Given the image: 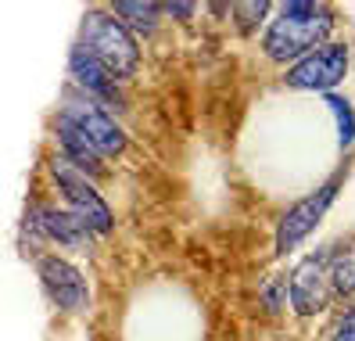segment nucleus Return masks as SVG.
<instances>
[{"label":"nucleus","instance_id":"f257e3e1","mask_svg":"<svg viewBox=\"0 0 355 341\" xmlns=\"http://www.w3.org/2000/svg\"><path fill=\"white\" fill-rule=\"evenodd\" d=\"M334 29H338V15H334L330 4H320V0H287V4H277L273 18H269V26L262 33V54L273 65L291 69L312 51L330 44Z\"/></svg>","mask_w":355,"mask_h":341},{"label":"nucleus","instance_id":"f03ea898","mask_svg":"<svg viewBox=\"0 0 355 341\" xmlns=\"http://www.w3.org/2000/svg\"><path fill=\"white\" fill-rule=\"evenodd\" d=\"M76 44L87 47L119 83L133 79L140 69V40L126 29V22L115 11H101V8L83 11Z\"/></svg>","mask_w":355,"mask_h":341},{"label":"nucleus","instance_id":"7ed1b4c3","mask_svg":"<svg viewBox=\"0 0 355 341\" xmlns=\"http://www.w3.org/2000/svg\"><path fill=\"white\" fill-rule=\"evenodd\" d=\"M47 173H51V183L58 187V198L65 201V208L72 212V216L87 226L94 238H108V233L115 230V212H112L108 201H104L97 183L87 173H79L65 155H51Z\"/></svg>","mask_w":355,"mask_h":341},{"label":"nucleus","instance_id":"20e7f679","mask_svg":"<svg viewBox=\"0 0 355 341\" xmlns=\"http://www.w3.org/2000/svg\"><path fill=\"white\" fill-rule=\"evenodd\" d=\"M345 169H338L334 176H327L316 190H309V194L302 201H295L277 223V233H273V251H277V259H287V255H295L312 233L320 230L323 216L330 212V205L338 201V190L345 183Z\"/></svg>","mask_w":355,"mask_h":341},{"label":"nucleus","instance_id":"39448f33","mask_svg":"<svg viewBox=\"0 0 355 341\" xmlns=\"http://www.w3.org/2000/svg\"><path fill=\"white\" fill-rule=\"evenodd\" d=\"M36 266V276H40V288L51 298V306L65 316H87L90 306H94V291H90V281L69 255H58V251H47L33 259Z\"/></svg>","mask_w":355,"mask_h":341},{"label":"nucleus","instance_id":"423d86ee","mask_svg":"<svg viewBox=\"0 0 355 341\" xmlns=\"http://www.w3.org/2000/svg\"><path fill=\"white\" fill-rule=\"evenodd\" d=\"M352 69V44L345 40H330L320 51L302 58L298 65L284 69V87L298 94H338V87L348 79Z\"/></svg>","mask_w":355,"mask_h":341},{"label":"nucleus","instance_id":"0eeeda50","mask_svg":"<svg viewBox=\"0 0 355 341\" xmlns=\"http://www.w3.org/2000/svg\"><path fill=\"white\" fill-rule=\"evenodd\" d=\"M61 115H65L76 130L94 144V151L101 158H122L126 155L130 137H126V130L115 122V115L104 108L101 101H94L87 94H79L76 87H69L65 104H61Z\"/></svg>","mask_w":355,"mask_h":341},{"label":"nucleus","instance_id":"6e6552de","mask_svg":"<svg viewBox=\"0 0 355 341\" xmlns=\"http://www.w3.org/2000/svg\"><path fill=\"white\" fill-rule=\"evenodd\" d=\"M287 298H291V313L302 319L327 313V306L334 302V294H330V244L320 251H309L305 259L295 263V269L287 273Z\"/></svg>","mask_w":355,"mask_h":341},{"label":"nucleus","instance_id":"1a4fd4ad","mask_svg":"<svg viewBox=\"0 0 355 341\" xmlns=\"http://www.w3.org/2000/svg\"><path fill=\"white\" fill-rule=\"evenodd\" d=\"M69 76H72V87L79 94L101 101L104 108H115V104L122 101V83L104 69L83 44H72V51H69Z\"/></svg>","mask_w":355,"mask_h":341},{"label":"nucleus","instance_id":"9d476101","mask_svg":"<svg viewBox=\"0 0 355 341\" xmlns=\"http://www.w3.org/2000/svg\"><path fill=\"white\" fill-rule=\"evenodd\" d=\"M54 140H58V155H65V158L79 169V173H87L90 180L108 176V165H104V158L94 151V144L83 137L61 112H58V119H54Z\"/></svg>","mask_w":355,"mask_h":341},{"label":"nucleus","instance_id":"9b49d317","mask_svg":"<svg viewBox=\"0 0 355 341\" xmlns=\"http://www.w3.org/2000/svg\"><path fill=\"white\" fill-rule=\"evenodd\" d=\"M40 212H44V226H47V241H51V244L65 248V251H90L94 233L83 226L65 205L40 198Z\"/></svg>","mask_w":355,"mask_h":341},{"label":"nucleus","instance_id":"f8f14e48","mask_svg":"<svg viewBox=\"0 0 355 341\" xmlns=\"http://www.w3.org/2000/svg\"><path fill=\"white\" fill-rule=\"evenodd\" d=\"M330 294L334 302L355 306V233L330 244Z\"/></svg>","mask_w":355,"mask_h":341},{"label":"nucleus","instance_id":"ddd939ff","mask_svg":"<svg viewBox=\"0 0 355 341\" xmlns=\"http://www.w3.org/2000/svg\"><path fill=\"white\" fill-rule=\"evenodd\" d=\"M112 11L126 22V29L137 40H151L165 22V11H162V4H155V0H144V4L140 0H115Z\"/></svg>","mask_w":355,"mask_h":341},{"label":"nucleus","instance_id":"4468645a","mask_svg":"<svg viewBox=\"0 0 355 341\" xmlns=\"http://www.w3.org/2000/svg\"><path fill=\"white\" fill-rule=\"evenodd\" d=\"M18 244H22L26 255H47L44 248L51 244L47 241V226H44V212H40V198H29L26 201V212H22V223H18Z\"/></svg>","mask_w":355,"mask_h":341},{"label":"nucleus","instance_id":"2eb2a0df","mask_svg":"<svg viewBox=\"0 0 355 341\" xmlns=\"http://www.w3.org/2000/svg\"><path fill=\"white\" fill-rule=\"evenodd\" d=\"M323 108L334 115V130H338V147L341 151H352L355 147V104L345 94H327Z\"/></svg>","mask_w":355,"mask_h":341},{"label":"nucleus","instance_id":"dca6fc26","mask_svg":"<svg viewBox=\"0 0 355 341\" xmlns=\"http://www.w3.org/2000/svg\"><path fill=\"white\" fill-rule=\"evenodd\" d=\"M230 15L241 33H255L262 22L269 26V15H273V4L269 0H259V4H230Z\"/></svg>","mask_w":355,"mask_h":341},{"label":"nucleus","instance_id":"f3484780","mask_svg":"<svg viewBox=\"0 0 355 341\" xmlns=\"http://www.w3.org/2000/svg\"><path fill=\"white\" fill-rule=\"evenodd\" d=\"M327 341H355V306L345 309V316L334 324V331H330Z\"/></svg>","mask_w":355,"mask_h":341},{"label":"nucleus","instance_id":"a211bd4d","mask_svg":"<svg viewBox=\"0 0 355 341\" xmlns=\"http://www.w3.org/2000/svg\"><path fill=\"white\" fill-rule=\"evenodd\" d=\"M165 18H176V22H191L198 15V4H162Z\"/></svg>","mask_w":355,"mask_h":341}]
</instances>
